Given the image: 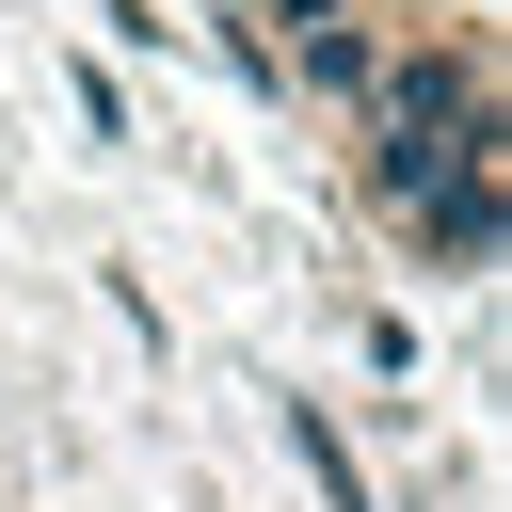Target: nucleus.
Wrapping results in <instances>:
<instances>
[{
    "instance_id": "nucleus-1",
    "label": "nucleus",
    "mask_w": 512,
    "mask_h": 512,
    "mask_svg": "<svg viewBox=\"0 0 512 512\" xmlns=\"http://www.w3.org/2000/svg\"><path fill=\"white\" fill-rule=\"evenodd\" d=\"M400 240H416V272H496V144H464V160L400 208Z\"/></svg>"
},
{
    "instance_id": "nucleus-2",
    "label": "nucleus",
    "mask_w": 512,
    "mask_h": 512,
    "mask_svg": "<svg viewBox=\"0 0 512 512\" xmlns=\"http://www.w3.org/2000/svg\"><path fill=\"white\" fill-rule=\"evenodd\" d=\"M288 80H304V96H368V80H384V16H320V32H288Z\"/></svg>"
},
{
    "instance_id": "nucleus-3",
    "label": "nucleus",
    "mask_w": 512,
    "mask_h": 512,
    "mask_svg": "<svg viewBox=\"0 0 512 512\" xmlns=\"http://www.w3.org/2000/svg\"><path fill=\"white\" fill-rule=\"evenodd\" d=\"M288 448H304V480H320L336 512H368V464H352V432H336L320 400H288Z\"/></svg>"
}]
</instances>
